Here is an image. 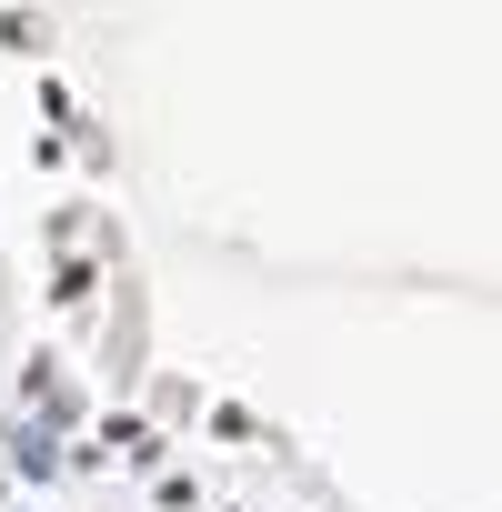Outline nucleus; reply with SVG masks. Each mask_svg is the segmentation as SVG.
Returning a JSON list of instances; mask_svg holds the SVG:
<instances>
[{"instance_id":"obj_1","label":"nucleus","mask_w":502,"mask_h":512,"mask_svg":"<svg viewBox=\"0 0 502 512\" xmlns=\"http://www.w3.org/2000/svg\"><path fill=\"white\" fill-rule=\"evenodd\" d=\"M11 472H21V482H51V472H61V452H51V432H41V422H31V432H11Z\"/></svg>"},{"instance_id":"obj_2","label":"nucleus","mask_w":502,"mask_h":512,"mask_svg":"<svg viewBox=\"0 0 502 512\" xmlns=\"http://www.w3.org/2000/svg\"><path fill=\"white\" fill-rule=\"evenodd\" d=\"M51 302H61V312H81V302H91V262H61V282H51Z\"/></svg>"}]
</instances>
